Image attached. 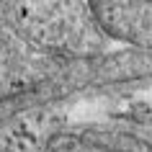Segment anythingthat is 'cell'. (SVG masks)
Listing matches in <instances>:
<instances>
[{"label": "cell", "instance_id": "cell-1", "mask_svg": "<svg viewBox=\"0 0 152 152\" xmlns=\"http://www.w3.org/2000/svg\"><path fill=\"white\" fill-rule=\"evenodd\" d=\"M83 152H152V124H142L124 134L108 137Z\"/></svg>", "mask_w": 152, "mask_h": 152}]
</instances>
